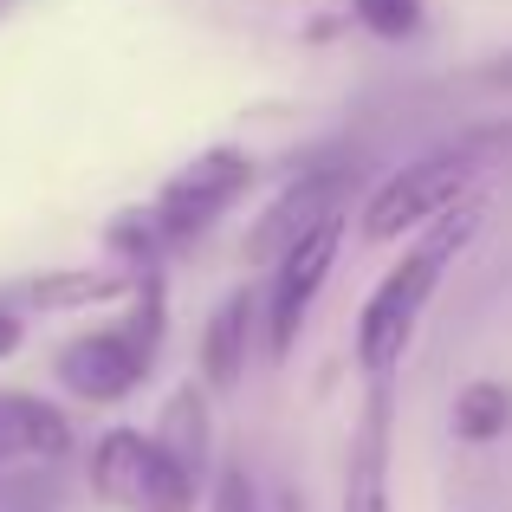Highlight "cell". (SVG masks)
<instances>
[{
    "label": "cell",
    "mask_w": 512,
    "mask_h": 512,
    "mask_svg": "<svg viewBox=\"0 0 512 512\" xmlns=\"http://www.w3.org/2000/svg\"><path fill=\"white\" fill-rule=\"evenodd\" d=\"M480 214H487V201L467 195L461 208H448V214H441V221L428 227V234L415 240V247L370 286V299H363V312H357V363L376 376V383H389V376L402 370V357H409V344H415V325H422L428 299H435V286H441V266H448L454 253L467 247V240H474Z\"/></svg>",
    "instance_id": "6da1fadb"
},
{
    "label": "cell",
    "mask_w": 512,
    "mask_h": 512,
    "mask_svg": "<svg viewBox=\"0 0 512 512\" xmlns=\"http://www.w3.org/2000/svg\"><path fill=\"white\" fill-rule=\"evenodd\" d=\"M474 175H480V156L467 150V143H448V150L415 156V163H402L357 208V234L363 240H402V234H415V227H435L448 208L467 201Z\"/></svg>",
    "instance_id": "7a4b0ae2"
},
{
    "label": "cell",
    "mask_w": 512,
    "mask_h": 512,
    "mask_svg": "<svg viewBox=\"0 0 512 512\" xmlns=\"http://www.w3.org/2000/svg\"><path fill=\"white\" fill-rule=\"evenodd\" d=\"M91 493L117 512H195L201 487L156 448V435L111 428L91 448Z\"/></svg>",
    "instance_id": "3957f363"
},
{
    "label": "cell",
    "mask_w": 512,
    "mask_h": 512,
    "mask_svg": "<svg viewBox=\"0 0 512 512\" xmlns=\"http://www.w3.org/2000/svg\"><path fill=\"white\" fill-rule=\"evenodd\" d=\"M253 175H260V163H253L247 150H234V143H214L195 163H182L163 182V195L150 201V221H156V234H163V247H182V240L208 234V227L253 188Z\"/></svg>",
    "instance_id": "277c9868"
},
{
    "label": "cell",
    "mask_w": 512,
    "mask_h": 512,
    "mask_svg": "<svg viewBox=\"0 0 512 512\" xmlns=\"http://www.w3.org/2000/svg\"><path fill=\"white\" fill-rule=\"evenodd\" d=\"M338 247H344V214H331V221H318L312 234H305L299 247L266 273L260 318H266V344H273V357H292V344H299V331H305V312H312V299L325 292L331 266H338Z\"/></svg>",
    "instance_id": "5b68a950"
},
{
    "label": "cell",
    "mask_w": 512,
    "mask_h": 512,
    "mask_svg": "<svg viewBox=\"0 0 512 512\" xmlns=\"http://www.w3.org/2000/svg\"><path fill=\"white\" fill-rule=\"evenodd\" d=\"M344 195H350V163H331V169H305L299 182H286L273 195V208L253 221L247 234V260L266 266L273 273L279 260H286L292 247H299L305 234H312L318 221H331V214H344Z\"/></svg>",
    "instance_id": "8992f818"
},
{
    "label": "cell",
    "mask_w": 512,
    "mask_h": 512,
    "mask_svg": "<svg viewBox=\"0 0 512 512\" xmlns=\"http://www.w3.org/2000/svg\"><path fill=\"white\" fill-rule=\"evenodd\" d=\"M150 363H156V350H143L117 325V331H85V338H72L52 357V376H59L78 402H124L130 389L150 376Z\"/></svg>",
    "instance_id": "52a82bcc"
},
{
    "label": "cell",
    "mask_w": 512,
    "mask_h": 512,
    "mask_svg": "<svg viewBox=\"0 0 512 512\" xmlns=\"http://www.w3.org/2000/svg\"><path fill=\"white\" fill-rule=\"evenodd\" d=\"M260 325H266V318H260V292H253V286L227 292V299L214 305L208 331H201V383H208V389H234L240 370H247V344H253Z\"/></svg>",
    "instance_id": "ba28073f"
},
{
    "label": "cell",
    "mask_w": 512,
    "mask_h": 512,
    "mask_svg": "<svg viewBox=\"0 0 512 512\" xmlns=\"http://www.w3.org/2000/svg\"><path fill=\"white\" fill-rule=\"evenodd\" d=\"M72 454V422L65 409H52L46 396H26V389H0V467L7 461H59Z\"/></svg>",
    "instance_id": "9c48e42d"
},
{
    "label": "cell",
    "mask_w": 512,
    "mask_h": 512,
    "mask_svg": "<svg viewBox=\"0 0 512 512\" xmlns=\"http://www.w3.org/2000/svg\"><path fill=\"white\" fill-rule=\"evenodd\" d=\"M137 292V273L130 266H59V273H39L26 286V305L33 312H91V305H111Z\"/></svg>",
    "instance_id": "30bf717a"
},
{
    "label": "cell",
    "mask_w": 512,
    "mask_h": 512,
    "mask_svg": "<svg viewBox=\"0 0 512 512\" xmlns=\"http://www.w3.org/2000/svg\"><path fill=\"white\" fill-rule=\"evenodd\" d=\"M156 448H163L195 487L208 480V396H201L195 383H182L163 402V415H156Z\"/></svg>",
    "instance_id": "8fae6325"
},
{
    "label": "cell",
    "mask_w": 512,
    "mask_h": 512,
    "mask_svg": "<svg viewBox=\"0 0 512 512\" xmlns=\"http://www.w3.org/2000/svg\"><path fill=\"white\" fill-rule=\"evenodd\" d=\"M344 512H396L389 506V428H383V396L363 415V435L350 448V474H344Z\"/></svg>",
    "instance_id": "7c38bea8"
},
{
    "label": "cell",
    "mask_w": 512,
    "mask_h": 512,
    "mask_svg": "<svg viewBox=\"0 0 512 512\" xmlns=\"http://www.w3.org/2000/svg\"><path fill=\"white\" fill-rule=\"evenodd\" d=\"M448 422H454V435H461V441L487 448V441H500L506 428H512V389L480 376V383H467L461 396H454V415H448Z\"/></svg>",
    "instance_id": "4fadbf2b"
},
{
    "label": "cell",
    "mask_w": 512,
    "mask_h": 512,
    "mask_svg": "<svg viewBox=\"0 0 512 512\" xmlns=\"http://www.w3.org/2000/svg\"><path fill=\"white\" fill-rule=\"evenodd\" d=\"M350 20L370 26L376 39H409L422 33V0H350Z\"/></svg>",
    "instance_id": "5bb4252c"
},
{
    "label": "cell",
    "mask_w": 512,
    "mask_h": 512,
    "mask_svg": "<svg viewBox=\"0 0 512 512\" xmlns=\"http://www.w3.org/2000/svg\"><path fill=\"white\" fill-rule=\"evenodd\" d=\"M208 512H260V506H253V480H247V467H240V461H227L221 474H214Z\"/></svg>",
    "instance_id": "9a60e30c"
},
{
    "label": "cell",
    "mask_w": 512,
    "mask_h": 512,
    "mask_svg": "<svg viewBox=\"0 0 512 512\" xmlns=\"http://www.w3.org/2000/svg\"><path fill=\"white\" fill-rule=\"evenodd\" d=\"M20 338H26V325L7 312V305H0V357H13V350H20Z\"/></svg>",
    "instance_id": "2e32d148"
}]
</instances>
